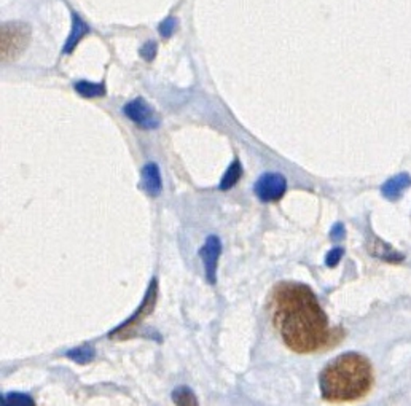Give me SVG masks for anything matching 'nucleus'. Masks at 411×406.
<instances>
[{"label":"nucleus","mask_w":411,"mask_h":406,"mask_svg":"<svg viewBox=\"0 0 411 406\" xmlns=\"http://www.w3.org/2000/svg\"><path fill=\"white\" fill-rule=\"evenodd\" d=\"M270 301L273 325L288 349L311 354L334 342L336 330L330 329L314 292L305 283H277Z\"/></svg>","instance_id":"obj_1"},{"label":"nucleus","mask_w":411,"mask_h":406,"mask_svg":"<svg viewBox=\"0 0 411 406\" xmlns=\"http://www.w3.org/2000/svg\"><path fill=\"white\" fill-rule=\"evenodd\" d=\"M373 384L370 361L357 352H346L322 370L319 388L329 402H352L365 397Z\"/></svg>","instance_id":"obj_2"},{"label":"nucleus","mask_w":411,"mask_h":406,"mask_svg":"<svg viewBox=\"0 0 411 406\" xmlns=\"http://www.w3.org/2000/svg\"><path fill=\"white\" fill-rule=\"evenodd\" d=\"M31 27L21 21H12L2 24L0 32V53L2 62H13L23 55L29 42H31Z\"/></svg>","instance_id":"obj_3"},{"label":"nucleus","mask_w":411,"mask_h":406,"mask_svg":"<svg viewBox=\"0 0 411 406\" xmlns=\"http://www.w3.org/2000/svg\"><path fill=\"white\" fill-rule=\"evenodd\" d=\"M253 192L263 203L279 201L287 192V180L277 173H266L257 180Z\"/></svg>","instance_id":"obj_4"},{"label":"nucleus","mask_w":411,"mask_h":406,"mask_svg":"<svg viewBox=\"0 0 411 406\" xmlns=\"http://www.w3.org/2000/svg\"><path fill=\"white\" fill-rule=\"evenodd\" d=\"M156 298H158V282H156V279H153V281L150 282V287L145 293V298H144V301H142V305L139 306V309H137L136 314L131 316L123 325H120L119 329H115L114 331H112L110 333L112 338H116V336H119V338H123V335L126 333V331H131L137 324H140L142 320H145V317L150 316L151 312H153V307L156 305Z\"/></svg>","instance_id":"obj_5"},{"label":"nucleus","mask_w":411,"mask_h":406,"mask_svg":"<svg viewBox=\"0 0 411 406\" xmlns=\"http://www.w3.org/2000/svg\"><path fill=\"white\" fill-rule=\"evenodd\" d=\"M222 253V244L217 236H209L206 239L204 246L199 251V257L204 263L206 270V277H208L209 283H215L217 279V266H219V258Z\"/></svg>","instance_id":"obj_6"},{"label":"nucleus","mask_w":411,"mask_h":406,"mask_svg":"<svg viewBox=\"0 0 411 406\" xmlns=\"http://www.w3.org/2000/svg\"><path fill=\"white\" fill-rule=\"evenodd\" d=\"M125 115L128 116L129 120L136 121L137 125H140L142 128H149V129H153L158 126V120L155 118V114H153V109L147 104V102L144 99H134L128 102V104L125 105Z\"/></svg>","instance_id":"obj_7"},{"label":"nucleus","mask_w":411,"mask_h":406,"mask_svg":"<svg viewBox=\"0 0 411 406\" xmlns=\"http://www.w3.org/2000/svg\"><path fill=\"white\" fill-rule=\"evenodd\" d=\"M88 32H90V27H88V24L83 21V19L78 16L77 13H72L71 34H68L66 45H64V48H62V55H71V53L77 48L78 43H80L83 38H85V36Z\"/></svg>","instance_id":"obj_8"},{"label":"nucleus","mask_w":411,"mask_h":406,"mask_svg":"<svg viewBox=\"0 0 411 406\" xmlns=\"http://www.w3.org/2000/svg\"><path fill=\"white\" fill-rule=\"evenodd\" d=\"M142 187L150 196H158L161 188H163L160 168L155 163L145 164L142 169Z\"/></svg>","instance_id":"obj_9"},{"label":"nucleus","mask_w":411,"mask_h":406,"mask_svg":"<svg viewBox=\"0 0 411 406\" xmlns=\"http://www.w3.org/2000/svg\"><path fill=\"white\" fill-rule=\"evenodd\" d=\"M411 185V177L408 174H399L395 175V177L389 179L388 182L383 185V188H381V193H383L384 198L390 199V201H395V199H399L402 196L405 190H407Z\"/></svg>","instance_id":"obj_10"},{"label":"nucleus","mask_w":411,"mask_h":406,"mask_svg":"<svg viewBox=\"0 0 411 406\" xmlns=\"http://www.w3.org/2000/svg\"><path fill=\"white\" fill-rule=\"evenodd\" d=\"M369 251L373 257L379 258V260L389 262V263H400V262H403V258H405L402 253L394 251V249L390 247L389 244L383 242L378 238H373L369 242Z\"/></svg>","instance_id":"obj_11"},{"label":"nucleus","mask_w":411,"mask_h":406,"mask_svg":"<svg viewBox=\"0 0 411 406\" xmlns=\"http://www.w3.org/2000/svg\"><path fill=\"white\" fill-rule=\"evenodd\" d=\"M241 175H242L241 163H239V161H233V163L229 164V168H228L227 173H225L222 180H220L219 188L223 190V192H227V190L233 188L234 185L238 183V180L241 179Z\"/></svg>","instance_id":"obj_12"},{"label":"nucleus","mask_w":411,"mask_h":406,"mask_svg":"<svg viewBox=\"0 0 411 406\" xmlns=\"http://www.w3.org/2000/svg\"><path fill=\"white\" fill-rule=\"evenodd\" d=\"M75 91L83 97H101L105 94L104 83H91L86 80L75 83Z\"/></svg>","instance_id":"obj_13"},{"label":"nucleus","mask_w":411,"mask_h":406,"mask_svg":"<svg viewBox=\"0 0 411 406\" xmlns=\"http://www.w3.org/2000/svg\"><path fill=\"white\" fill-rule=\"evenodd\" d=\"M95 355H96V352L90 344L78 346V347H75V349L67 352L68 359L77 361V364H82V365L90 364V361L95 359Z\"/></svg>","instance_id":"obj_14"},{"label":"nucleus","mask_w":411,"mask_h":406,"mask_svg":"<svg viewBox=\"0 0 411 406\" xmlns=\"http://www.w3.org/2000/svg\"><path fill=\"white\" fill-rule=\"evenodd\" d=\"M173 400L175 405H198L197 395L193 394V390L185 385H180L173 392Z\"/></svg>","instance_id":"obj_15"},{"label":"nucleus","mask_w":411,"mask_h":406,"mask_svg":"<svg viewBox=\"0 0 411 406\" xmlns=\"http://www.w3.org/2000/svg\"><path fill=\"white\" fill-rule=\"evenodd\" d=\"M177 26H179L177 19H175L174 16H168V18L164 19L163 23L160 24V26H158V31H160V34H161V37L169 38L171 36H174V32H175V31H177Z\"/></svg>","instance_id":"obj_16"},{"label":"nucleus","mask_w":411,"mask_h":406,"mask_svg":"<svg viewBox=\"0 0 411 406\" xmlns=\"http://www.w3.org/2000/svg\"><path fill=\"white\" fill-rule=\"evenodd\" d=\"M3 405H34V400L29 397V395L26 394H16V392H12V394H7L3 395Z\"/></svg>","instance_id":"obj_17"},{"label":"nucleus","mask_w":411,"mask_h":406,"mask_svg":"<svg viewBox=\"0 0 411 406\" xmlns=\"http://www.w3.org/2000/svg\"><path fill=\"white\" fill-rule=\"evenodd\" d=\"M342 253H345V251H342L341 247L332 249V251L327 253V257H325V265L329 268H335L341 262Z\"/></svg>","instance_id":"obj_18"},{"label":"nucleus","mask_w":411,"mask_h":406,"mask_svg":"<svg viewBox=\"0 0 411 406\" xmlns=\"http://www.w3.org/2000/svg\"><path fill=\"white\" fill-rule=\"evenodd\" d=\"M156 53H158V47H156L155 42H147L144 47L140 48V56L144 58L145 61H153Z\"/></svg>","instance_id":"obj_19"},{"label":"nucleus","mask_w":411,"mask_h":406,"mask_svg":"<svg viewBox=\"0 0 411 406\" xmlns=\"http://www.w3.org/2000/svg\"><path fill=\"white\" fill-rule=\"evenodd\" d=\"M330 238L334 239V241H340V239L345 238V227H342L341 223H336L334 228H332Z\"/></svg>","instance_id":"obj_20"}]
</instances>
